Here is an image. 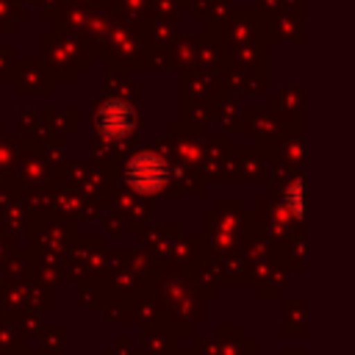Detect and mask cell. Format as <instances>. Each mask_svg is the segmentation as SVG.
I'll use <instances>...</instances> for the list:
<instances>
[{
  "label": "cell",
  "instance_id": "6da1fadb",
  "mask_svg": "<svg viewBox=\"0 0 355 355\" xmlns=\"http://www.w3.org/2000/svg\"><path fill=\"white\" fill-rule=\"evenodd\" d=\"M169 180V164L158 153H136L125 164V183L139 194H155Z\"/></svg>",
  "mask_w": 355,
  "mask_h": 355
},
{
  "label": "cell",
  "instance_id": "7a4b0ae2",
  "mask_svg": "<svg viewBox=\"0 0 355 355\" xmlns=\"http://www.w3.org/2000/svg\"><path fill=\"white\" fill-rule=\"evenodd\" d=\"M136 125V111L122 100H108L97 111V130L105 139H125Z\"/></svg>",
  "mask_w": 355,
  "mask_h": 355
},
{
  "label": "cell",
  "instance_id": "3957f363",
  "mask_svg": "<svg viewBox=\"0 0 355 355\" xmlns=\"http://www.w3.org/2000/svg\"><path fill=\"white\" fill-rule=\"evenodd\" d=\"M302 189H305L302 178H294L283 191V202H286V208L294 219H302V211H305V191Z\"/></svg>",
  "mask_w": 355,
  "mask_h": 355
}]
</instances>
